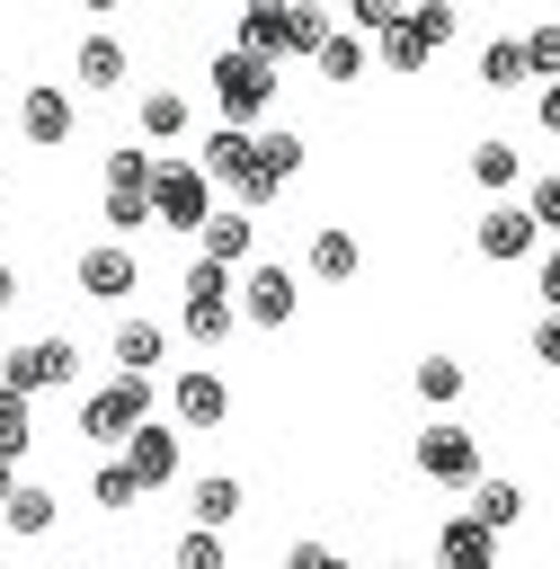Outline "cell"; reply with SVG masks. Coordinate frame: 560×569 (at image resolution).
I'll return each mask as SVG.
<instances>
[{"instance_id":"cell-1","label":"cell","mask_w":560,"mask_h":569,"mask_svg":"<svg viewBox=\"0 0 560 569\" xmlns=\"http://www.w3.org/2000/svg\"><path fill=\"white\" fill-rule=\"evenodd\" d=\"M329 9H276V0H258V9H240V53H258V62H293V53H320L329 44Z\"/></svg>"},{"instance_id":"cell-2","label":"cell","mask_w":560,"mask_h":569,"mask_svg":"<svg viewBox=\"0 0 560 569\" xmlns=\"http://www.w3.org/2000/svg\"><path fill=\"white\" fill-rule=\"evenodd\" d=\"M276 80H284L276 62H258V53L222 44V53H213V107H222V124H240V133H249V124L276 107Z\"/></svg>"},{"instance_id":"cell-3","label":"cell","mask_w":560,"mask_h":569,"mask_svg":"<svg viewBox=\"0 0 560 569\" xmlns=\"http://www.w3.org/2000/svg\"><path fill=\"white\" fill-rule=\"evenodd\" d=\"M142 427H151V382L142 373H116V382H98L80 400V436L89 445H133Z\"/></svg>"},{"instance_id":"cell-4","label":"cell","mask_w":560,"mask_h":569,"mask_svg":"<svg viewBox=\"0 0 560 569\" xmlns=\"http://www.w3.org/2000/svg\"><path fill=\"white\" fill-rule=\"evenodd\" d=\"M231 267H213V258H196L187 267V302H178V329L196 338V347H222L231 329H240V311H231Z\"/></svg>"},{"instance_id":"cell-5","label":"cell","mask_w":560,"mask_h":569,"mask_svg":"<svg viewBox=\"0 0 560 569\" xmlns=\"http://www.w3.org/2000/svg\"><path fill=\"white\" fill-rule=\"evenodd\" d=\"M80 373V347L71 338H27V347H0V391L36 400V391H71Z\"/></svg>"},{"instance_id":"cell-6","label":"cell","mask_w":560,"mask_h":569,"mask_svg":"<svg viewBox=\"0 0 560 569\" xmlns=\"http://www.w3.org/2000/svg\"><path fill=\"white\" fill-rule=\"evenodd\" d=\"M231 311H240L249 329H284V320L302 311V284H293V267H284V258H258V267H240V284H231Z\"/></svg>"},{"instance_id":"cell-7","label":"cell","mask_w":560,"mask_h":569,"mask_svg":"<svg viewBox=\"0 0 560 569\" xmlns=\"http://www.w3.org/2000/svg\"><path fill=\"white\" fill-rule=\"evenodd\" d=\"M284 178H302V133H293V124H267V133H258V151H249V178L231 187V196H240V213L276 204V196H284Z\"/></svg>"},{"instance_id":"cell-8","label":"cell","mask_w":560,"mask_h":569,"mask_svg":"<svg viewBox=\"0 0 560 569\" xmlns=\"http://www.w3.org/2000/svg\"><path fill=\"white\" fill-rule=\"evenodd\" d=\"M204 213H213L204 169H196V160H160V169H151V222H160V231H204Z\"/></svg>"},{"instance_id":"cell-9","label":"cell","mask_w":560,"mask_h":569,"mask_svg":"<svg viewBox=\"0 0 560 569\" xmlns=\"http://www.w3.org/2000/svg\"><path fill=\"white\" fill-rule=\"evenodd\" d=\"M418 471H427L436 489H480V436H471L462 418H436V427L418 436Z\"/></svg>"},{"instance_id":"cell-10","label":"cell","mask_w":560,"mask_h":569,"mask_svg":"<svg viewBox=\"0 0 560 569\" xmlns=\"http://www.w3.org/2000/svg\"><path fill=\"white\" fill-rule=\"evenodd\" d=\"M222 418H231V382L204 373V365H187V373L169 382V427H178V436H213Z\"/></svg>"},{"instance_id":"cell-11","label":"cell","mask_w":560,"mask_h":569,"mask_svg":"<svg viewBox=\"0 0 560 569\" xmlns=\"http://www.w3.org/2000/svg\"><path fill=\"white\" fill-rule=\"evenodd\" d=\"M116 462H124V471H133V489L151 498V489H169V480L187 471V436H178L169 418H151V427H142V436H133V445H124Z\"/></svg>"},{"instance_id":"cell-12","label":"cell","mask_w":560,"mask_h":569,"mask_svg":"<svg viewBox=\"0 0 560 569\" xmlns=\"http://www.w3.org/2000/svg\"><path fill=\"white\" fill-rule=\"evenodd\" d=\"M71 124H80V116H71V89H62V80H27V98H18V133H27L36 151H62Z\"/></svg>"},{"instance_id":"cell-13","label":"cell","mask_w":560,"mask_h":569,"mask_svg":"<svg viewBox=\"0 0 560 569\" xmlns=\"http://www.w3.org/2000/svg\"><path fill=\"white\" fill-rule=\"evenodd\" d=\"M71 276H80V293H98V302H124V293L142 284V258H133L124 240H89V249L71 258Z\"/></svg>"},{"instance_id":"cell-14","label":"cell","mask_w":560,"mask_h":569,"mask_svg":"<svg viewBox=\"0 0 560 569\" xmlns=\"http://www.w3.org/2000/svg\"><path fill=\"white\" fill-rule=\"evenodd\" d=\"M533 240H542V231H533V213H524V204H489V213H480V231H471V249H480L489 267L533 258Z\"/></svg>"},{"instance_id":"cell-15","label":"cell","mask_w":560,"mask_h":569,"mask_svg":"<svg viewBox=\"0 0 560 569\" xmlns=\"http://www.w3.org/2000/svg\"><path fill=\"white\" fill-rule=\"evenodd\" d=\"M249 249H258V213H240V204H222V213H204V231H196V258H213V267H249Z\"/></svg>"},{"instance_id":"cell-16","label":"cell","mask_w":560,"mask_h":569,"mask_svg":"<svg viewBox=\"0 0 560 569\" xmlns=\"http://www.w3.org/2000/svg\"><path fill=\"white\" fill-rule=\"evenodd\" d=\"M302 267H311L320 284H356L364 249H356V231H347V222H320V231H311V249H302Z\"/></svg>"},{"instance_id":"cell-17","label":"cell","mask_w":560,"mask_h":569,"mask_svg":"<svg viewBox=\"0 0 560 569\" xmlns=\"http://www.w3.org/2000/svg\"><path fill=\"white\" fill-rule=\"evenodd\" d=\"M107 347H116V373H142V382H151V365L169 356V329H160V320H142V311H124Z\"/></svg>"},{"instance_id":"cell-18","label":"cell","mask_w":560,"mask_h":569,"mask_svg":"<svg viewBox=\"0 0 560 569\" xmlns=\"http://www.w3.org/2000/svg\"><path fill=\"white\" fill-rule=\"evenodd\" d=\"M124 71H133V62H124V36H107V27L80 36V53H71V80H80V89H124Z\"/></svg>"},{"instance_id":"cell-19","label":"cell","mask_w":560,"mask_h":569,"mask_svg":"<svg viewBox=\"0 0 560 569\" xmlns=\"http://www.w3.org/2000/svg\"><path fill=\"white\" fill-rule=\"evenodd\" d=\"M249 151H258V133H240V124H213V133H204V151H196L204 187H213V178H222V187H240V178H249Z\"/></svg>"},{"instance_id":"cell-20","label":"cell","mask_w":560,"mask_h":569,"mask_svg":"<svg viewBox=\"0 0 560 569\" xmlns=\"http://www.w3.org/2000/svg\"><path fill=\"white\" fill-rule=\"evenodd\" d=\"M436 569H498V542H489L471 516H444V533H436Z\"/></svg>"},{"instance_id":"cell-21","label":"cell","mask_w":560,"mask_h":569,"mask_svg":"<svg viewBox=\"0 0 560 569\" xmlns=\"http://www.w3.org/2000/svg\"><path fill=\"white\" fill-rule=\"evenodd\" d=\"M187 516H196V533H222V525L240 516V480H231V471H204V480L187 489Z\"/></svg>"},{"instance_id":"cell-22","label":"cell","mask_w":560,"mask_h":569,"mask_svg":"<svg viewBox=\"0 0 560 569\" xmlns=\"http://www.w3.org/2000/svg\"><path fill=\"white\" fill-rule=\"evenodd\" d=\"M462 516H471V525H480V533L498 542V533H507V525L524 516V489H516V480H489V471H480V489H471V507H462Z\"/></svg>"},{"instance_id":"cell-23","label":"cell","mask_w":560,"mask_h":569,"mask_svg":"<svg viewBox=\"0 0 560 569\" xmlns=\"http://www.w3.org/2000/svg\"><path fill=\"white\" fill-rule=\"evenodd\" d=\"M524 178V160H516V142L507 133H489V142H471V187H489L498 204H507V187Z\"/></svg>"},{"instance_id":"cell-24","label":"cell","mask_w":560,"mask_h":569,"mask_svg":"<svg viewBox=\"0 0 560 569\" xmlns=\"http://www.w3.org/2000/svg\"><path fill=\"white\" fill-rule=\"evenodd\" d=\"M53 516H62V498H53V489H36V480H18V498L0 507V525H9V533H27V542H36V533H53Z\"/></svg>"},{"instance_id":"cell-25","label":"cell","mask_w":560,"mask_h":569,"mask_svg":"<svg viewBox=\"0 0 560 569\" xmlns=\"http://www.w3.org/2000/svg\"><path fill=\"white\" fill-rule=\"evenodd\" d=\"M311 62H320V80H364V62H373V44H364L356 27H329V44H320Z\"/></svg>"},{"instance_id":"cell-26","label":"cell","mask_w":560,"mask_h":569,"mask_svg":"<svg viewBox=\"0 0 560 569\" xmlns=\"http://www.w3.org/2000/svg\"><path fill=\"white\" fill-rule=\"evenodd\" d=\"M480 89H498V98L524 89V44H516V36H489V44H480Z\"/></svg>"},{"instance_id":"cell-27","label":"cell","mask_w":560,"mask_h":569,"mask_svg":"<svg viewBox=\"0 0 560 569\" xmlns=\"http://www.w3.org/2000/svg\"><path fill=\"white\" fill-rule=\"evenodd\" d=\"M187 124H196V107H187L178 89H142V133H151V142H178Z\"/></svg>"},{"instance_id":"cell-28","label":"cell","mask_w":560,"mask_h":569,"mask_svg":"<svg viewBox=\"0 0 560 569\" xmlns=\"http://www.w3.org/2000/svg\"><path fill=\"white\" fill-rule=\"evenodd\" d=\"M151 169H160V160H151L142 142H124V151H107V196H151Z\"/></svg>"},{"instance_id":"cell-29","label":"cell","mask_w":560,"mask_h":569,"mask_svg":"<svg viewBox=\"0 0 560 569\" xmlns=\"http://www.w3.org/2000/svg\"><path fill=\"white\" fill-rule=\"evenodd\" d=\"M373 53H382V71H427V44H418L409 9H400V27H391V36H373Z\"/></svg>"},{"instance_id":"cell-30","label":"cell","mask_w":560,"mask_h":569,"mask_svg":"<svg viewBox=\"0 0 560 569\" xmlns=\"http://www.w3.org/2000/svg\"><path fill=\"white\" fill-rule=\"evenodd\" d=\"M418 400H427V409H453V400H462V365H453V356H427V365H418Z\"/></svg>"},{"instance_id":"cell-31","label":"cell","mask_w":560,"mask_h":569,"mask_svg":"<svg viewBox=\"0 0 560 569\" xmlns=\"http://www.w3.org/2000/svg\"><path fill=\"white\" fill-rule=\"evenodd\" d=\"M89 498H98L107 516H124V507H142V489H133V471H124V462H98V480H89Z\"/></svg>"},{"instance_id":"cell-32","label":"cell","mask_w":560,"mask_h":569,"mask_svg":"<svg viewBox=\"0 0 560 569\" xmlns=\"http://www.w3.org/2000/svg\"><path fill=\"white\" fill-rule=\"evenodd\" d=\"M516 44H524V71H542V80H560V18H542V27H524Z\"/></svg>"},{"instance_id":"cell-33","label":"cell","mask_w":560,"mask_h":569,"mask_svg":"<svg viewBox=\"0 0 560 569\" xmlns=\"http://www.w3.org/2000/svg\"><path fill=\"white\" fill-rule=\"evenodd\" d=\"M169 569H231V551H222V533H178V551H169Z\"/></svg>"},{"instance_id":"cell-34","label":"cell","mask_w":560,"mask_h":569,"mask_svg":"<svg viewBox=\"0 0 560 569\" xmlns=\"http://www.w3.org/2000/svg\"><path fill=\"white\" fill-rule=\"evenodd\" d=\"M36 445V418H27V400L18 391H0V462H18Z\"/></svg>"},{"instance_id":"cell-35","label":"cell","mask_w":560,"mask_h":569,"mask_svg":"<svg viewBox=\"0 0 560 569\" xmlns=\"http://www.w3.org/2000/svg\"><path fill=\"white\" fill-rule=\"evenodd\" d=\"M142 222H151V196H107V231L116 240H133Z\"/></svg>"},{"instance_id":"cell-36","label":"cell","mask_w":560,"mask_h":569,"mask_svg":"<svg viewBox=\"0 0 560 569\" xmlns=\"http://www.w3.org/2000/svg\"><path fill=\"white\" fill-rule=\"evenodd\" d=\"M524 213H533V231H551V240H560V169H551V178L524 196Z\"/></svg>"},{"instance_id":"cell-37","label":"cell","mask_w":560,"mask_h":569,"mask_svg":"<svg viewBox=\"0 0 560 569\" xmlns=\"http://www.w3.org/2000/svg\"><path fill=\"white\" fill-rule=\"evenodd\" d=\"M533 365H551V373H560V311H542V320H533Z\"/></svg>"},{"instance_id":"cell-38","label":"cell","mask_w":560,"mask_h":569,"mask_svg":"<svg viewBox=\"0 0 560 569\" xmlns=\"http://www.w3.org/2000/svg\"><path fill=\"white\" fill-rule=\"evenodd\" d=\"M533 293H542V311H560V240L542 249V267H533Z\"/></svg>"},{"instance_id":"cell-39","label":"cell","mask_w":560,"mask_h":569,"mask_svg":"<svg viewBox=\"0 0 560 569\" xmlns=\"http://www.w3.org/2000/svg\"><path fill=\"white\" fill-rule=\"evenodd\" d=\"M284 569H347V560H338L329 542H293V551H284Z\"/></svg>"},{"instance_id":"cell-40","label":"cell","mask_w":560,"mask_h":569,"mask_svg":"<svg viewBox=\"0 0 560 569\" xmlns=\"http://www.w3.org/2000/svg\"><path fill=\"white\" fill-rule=\"evenodd\" d=\"M542 133H560V80H542Z\"/></svg>"},{"instance_id":"cell-41","label":"cell","mask_w":560,"mask_h":569,"mask_svg":"<svg viewBox=\"0 0 560 569\" xmlns=\"http://www.w3.org/2000/svg\"><path fill=\"white\" fill-rule=\"evenodd\" d=\"M9 302H18V267L0 258V311H9Z\"/></svg>"},{"instance_id":"cell-42","label":"cell","mask_w":560,"mask_h":569,"mask_svg":"<svg viewBox=\"0 0 560 569\" xmlns=\"http://www.w3.org/2000/svg\"><path fill=\"white\" fill-rule=\"evenodd\" d=\"M9 498H18V462H0V507H9Z\"/></svg>"},{"instance_id":"cell-43","label":"cell","mask_w":560,"mask_h":569,"mask_svg":"<svg viewBox=\"0 0 560 569\" xmlns=\"http://www.w3.org/2000/svg\"><path fill=\"white\" fill-rule=\"evenodd\" d=\"M0 124H9V107H0Z\"/></svg>"},{"instance_id":"cell-44","label":"cell","mask_w":560,"mask_h":569,"mask_svg":"<svg viewBox=\"0 0 560 569\" xmlns=\"http://www.w3.org/2000/svg\"><path fill=\"white\" fill-rule=\"evenodd\" d=\"M391 569H400V560H391Z\"/></svg>"}]
</instances>
